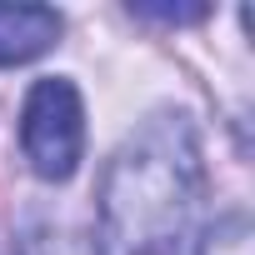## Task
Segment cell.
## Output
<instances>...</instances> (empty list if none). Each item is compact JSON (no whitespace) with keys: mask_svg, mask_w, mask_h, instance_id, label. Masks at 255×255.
Segmentation results:
<instances>
[{"mask_svg":"<svg viewBox=\"0 0 255 255\" xmlns=\"http://www.w3.org/2000/svg\"><path fill=\"white\" fill-rule=\"evenodd\" d=\"M130 15H140V20H165V25H180V20H205L210 10H205V5H130Z\"/></svg>","mask_w":255,"mask_h":255,"instance_id":"4","label":"cell"},{"mask_svg":"<svg viewBox=\"0 0 255 255\" xmlns=\"http://www.w3.org/2000/svg\"><path fill=\"white\" fill-rule=\"evenodd\" d=\"M20 145L40 180H70L85 155V105L80 90L60 75L35 80L20 110Z\"/></svg>","mask_w":255,"mask_h":255,"instance_id":"2","label":"cell"},{"mask_svg":"<svg viewBox=\"0 0 255 255\" xmlns=\"http://www.w3.org/2000/svg\"><path fill=\"white\" fill-rule=\"evenodd\" d=\"M60 40V15L50 5H0V65H25Z\"/></svg>","mask_w":255,"mask_h":255,"instance_id":"3","label":"cell"},{"mask_svg":"<svg viewBox=\"0 0 255 255\" xmlns=\"http://www.w3.org/2000/svg\"><path fill=\"white\" fill-rule=\"evenodd\" d=\"M95 255H205V165L185 115H150L115 150Z\"/></svg>","mask_w":255,"mask_h":255,"instance_id":"1","label":"cell"}]
</instances>
